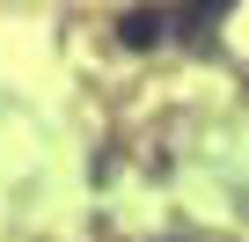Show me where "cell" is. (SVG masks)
<instances>
[{
  "label": "cell",
  "mask_w": 249,
  "mask_h": 242,
  "mask_svg": "<svg viewBox=\"0 0 249 242\" xmlns=\"http://www.w3.org/2000/svg\"><path fill=\"white\" fill-rule=\"evenodd\" d=\"M154 37H161V15H154V8L124 15V44H154Z\"/></svg>",
  "instance_id": "1"
}]
</instances>
